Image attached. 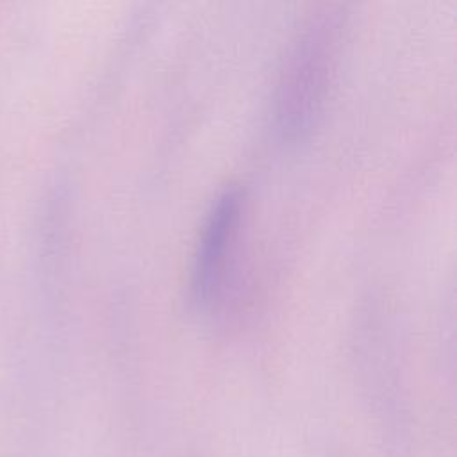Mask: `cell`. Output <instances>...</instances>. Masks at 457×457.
<instances>
[{
  "mask_svg": "<svg viewBox=\"0 0 457 457\" xmlns=\"http://www.w3.org/2000/svg\"><path fill=\"white\" fill-rule=\"evenodd\" d=\"M334 23L320 18L298 39L282 75L277 118L287 139L302 137L312 125L327 89L334 55Z\"/></svg>",
  "mask_w": 457,
  "mask_h": 457,
  "instance_id": "6da1fadb",
  "label": "cell"
},
{
  "mask_svg": "<svg viewBox=\"0 0 457 457\" xmlns=\"http://www.w3.org/2000/svg\"><path fill=\"white\" fill-rule=\"evenodd\" d=\"M241 209V196L236 189L223 191L211 207L193 266V300L198 307H209L221 293L227 253L234 237Z\"/></svg>",
  "mask_w": 457,
  "mask_h": 457,
  "instance_id": "7a4b0ae2",
  "label": "cell"
}]
</instances>
